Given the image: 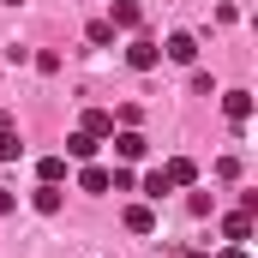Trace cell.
<instances>
[{
  "label": "cell",
  "instance_id": "e0dca14e",
  "mask_svg": "<svg viewBox=\"0 0 258 258\" xmlns=\"http://www.w3.org/2000/svg\"><path fill=\"white\" fill-rule=\"evenodd\" d=\"M12 204H18V198H12L6 186H0V216H12Z\"/></svg>",
  "mask_w": 258,
  "mask_h": 258
},
{
  "label": "cell",
  "instance_id": "5b68a950",
  "mask_svg": "<svg viewBox=\"0 0 258 258\" xmlns=\"http://www.w3.org/2000/svg\"><path fill=\"white\" fill-rule=\"evenodd\" d=\"M222 114H228L234 126H246V120H252V96H246V90H228V96H222Z\"/></svg>",
  "mask_w": 258,
  "mask_h": 258
},
{
  "label": "cell",
  "instance_id": "2e32d148",
  "mask_svg": "<svg viewBox=\"0 0 258 258\" xmlns=\"http://www.w3.org/2000/svg\"><path fill=\"white\" fill-rule=\"evenodd\" d=\"M0 162H18V132H12V126L0 132Z\"/></svg>",
  "mask_w": 258,
  "mask_h": 258
},
{
  "label": "cell",
  "instance_id": "6da1fadb",
  "mask_svg": "<svg viewBox=\"0 0 258 258\" xmlns=\"http://www.w3.org/2000/svg\"><path fill=\"white\" fill-rule=\"evenodd\" d=\"M126 66L132 72H156V66H162V48H156L150 36H132L126 42Z\"/></svg>",
  "mask_w": 258,
  "mask_h": 258
},
{
  "label": "cell",
  "instance_id": "52a82bcc",
  "mask_svg": "<svg viewBox=\"0 0 258 258\" xmlns=\"http://www.w3.org/2000/svg\"><path fill=\"white\" fill-rule=\"evenodd\" d=\"M108 24H114V30H138V24H144V6H138V0H114V18H108Z\"/></svg>",
  "mask_w": 258,
  "mask_h": 258
},
{
  "label": "cell",
  "instance_id": "277c9868",
  "mask_svg": "<svg viewBox=\"0 0 258 258\" xmlns=\"http://www.w3.org/2000/svg\"><path fill=\"white\" fill-rule=\"evenodd\" d=\"M162 174H168V186H192V180H198V162H192V156H168Z\"/></svg>",
  "mask_w": 258,
  "mask_h": 258
},
{
  "label": "cell",
  "instance_id": "7c38bea8",
  "mask_svg": "<svg viewBox=\"0 0 258 258\" xmlns=\"http://www.w3.org/2000/svg\"><path fill=\"white\" fill-rule=\"evenodd\" d=\"M78 192H108V168L84 162V174H78Z\"/></svg>",
  "mask_w": 258,
  "mask_h": 258
},
{
  "label": "cell",
  "instance_id": "30bf717a",
  "mask_svg": "<svg viewBox=\"0 0 258 258\" xmlns=\"http://www.w3.org/2000/svg\"><path fill=\"white\" fill-rule=\"evenodd\" d=\"M126 228H132V234H156V210H150V204H132V210H126Z\"/></svg>",
  "mask_w": 258,
  "mask_h": 258
},
{
  "label": "cell",
  "instance_id": "9c48e42d",
  "mask_svg": "<svg viewBox=\"0 0 258 258\" xmlns=\"http://www.w3.org/2000/svg\"><path fill=\"white\" fill-rule=\"evenodd\" d=\"M96 144H102V138H90V132H66V156H78V162H90Z\"/></svg>",
  "mask_w": 258,
  "mask_h": 258
},
{
  "label": "cell",
  "instance_id": "ba28073f",
  "mask_svg": "<svg viewBox=\"0 0 258 258\" xmlns=\"http://www.w3.org/2000/svg\"><path fill=\"white\" fill-rule=\"evenodd\" d=\"M78 132H90V138H108V132H114V114H102V108H84Z\"/></svg>",
  "mask_w": 258,
  "mask_h": 258
},
{
  "label": "cell",
  "instance_id": "d6986e66",
  "mask_svg": "<svg viewBox=\"0 0 258 258\" xmlns=\"http://www.w3.org/2000/svg\"><path fill=\"white\" fill-rule=\"evenodd\" d=\"M0 6H18V0H0Z\"/></svg>",
  "mask_w": 258,
  "mask_h": 258
},
{
  "label": "cell",
  "instance_id": "8fae6325",
  "mask_svg": "<svg viewBox=\"0 0 258 258\" xmlns=\"http://www.w3.org/2000/svg\"><path fill=\"white\" fill-rule=\"evenodd\" d=\"M36 180H42V186H60L66 180V156H42V162H36Z\"/></svg>",
  "mask_w": 258,
  "mask_h": 258
},
{
  "label": "cell",
  "instance_id": "9a60e30c",
  "mask_svg": "<svg viewBox=\"0 0 258 258\" xmlns=\"http://www.w3.org/2000/svg\"><path fill=\"white\" fill-rule=\"evenodd\" d=\"M84 36H90V42H96V48H108V42H114V24H108V18H96V24H90V30H84Z\"/></svg>",
  "mask_w": 258,
  "mask_h": 258
},
{
  "label": "cell",
  "instance_id": "4fadbf2b",
  "mask_svg": "<svg viewBox=\"0 0 258 258\" xmlns=\"http://www.w3.org/2000/svg\"><path fill=\"white\" fill-rule=\"evenodd\" d=\"M30 204H36V216H54V210H60V186H36Z\"/></svg>",
  "mask_w": 258,
  "mask_h": 258
},
{
  "label": "cell",
  "instance_id": "8992f818",
  "mask_svg": "<svg viewBox=\"0 0 258 258\" xmlns=\"http://www.w3.org/2000/svg\"><path fill=\"white\" fill-rule=\"evenodd\" d=\"M222 234H228L234 246H246V240H252V210H234V216H222Z\"/></svg>",
  "mask_w": 258,
  "mask_h": 258
},
{
  "label": "cell",
  "instance_id": "3957f363",
  "mask_svg": "<svg viewBox=\"0 0 258 258\" xmlns=\"http://www.w3.org/2000/svg\"><path fill=\"white\" fill-rule=\"evenodd\" d=\"M162 54H168V60H174V66H192V60H198V42H192V36H186V30H174V36L162 42Z\"/></svg>",
  "mask_w": 258,
  "mask_h": 258
},
{
  "label": "cell",
  "instance_id": "5bb4252c",
  "mask_svg": "<svg viewBox=\"0 0 258 258\" xmlns=\"http://www.w3.org/2000/svg\"><path fill=\"white\" fill-rule=\"evenodd\" d=\"M162 192H174V186H168V174H162V168H156V174H144V198L156 204V198H162Z\"/></svg>",
  "mask_w": 258,
  "mask_h": 258
},
{
  "label": "cell",
  "instance_id": "ac0fdd59",
  "mask_svg": "<svg viewBox=\"0 0 258 258\" xmlns=\"http://www.w3.org/2000/svg\"><path fill=\"white\" fill-rule=\"evenodd\" d=\"M222 258H252V252H246V246H234V240H228V252H222Z\"/></svg>",
  "mask_w": 258,
  "mask_h": 258
},
{
  "label": "cell",
  "instance_id": "7a4b0ae2",
  "mask_svg": "<svg viewBox=\"0 0 258 258\" xmlns=\"http://www.w3.org/2000/svg\"><path fill=\"white\" fill-rule=\"evenodd\" d=\"M108 138H114V156H120V162H138V156L150 150V138H144L138 126H126V132H108Z\"/></svg>",
  "mask_w": 258,
  "mask_h": 258
}]
</instances>
